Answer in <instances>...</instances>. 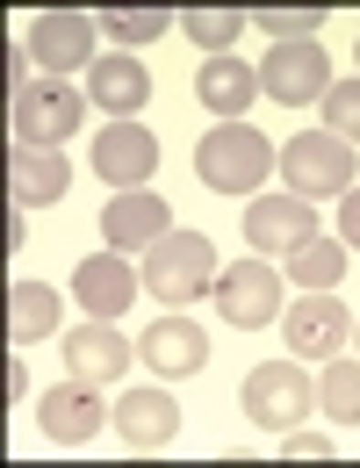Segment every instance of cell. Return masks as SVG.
Listing matches in <instances>:
<instances>
[{"label": "cell", "instance_id": "6da1fadb", "mask_svg": "<svg viewBox=\"0 0 360 468\" xmlns=\"http://www.w3.org/2000/svg\"><path fill=\"white\" fill-rule=\"evenodd\" d=\"M274 144L252 130V122H209L202 144H195V174L209 180L217 195H252L259 180H274Z\"/></svg>", "mask_w": 360, "mask_h": 468}, {"label": "cell", "instance_id": "7a4b0ae2", "mask_svg": "<svg viewBox=\"0 0 360 468\" xmlns=\"http://www.w3.org/2000/svg\"><path fill=\"white\" fill-rule=\"evenodd\" d=\"M217 245L202 231H166L152 252H144V295L152 303H166V310H180V303H195V295H217Z\"/></svg>", "mask_w": 360, "mask_h": 468}, {"label": "cell", "instance_id": "3957f363", "mask_svg": "<svg viewBox=\"0 0 360 468\" xmlns=\"http://www.w3.org/2000/svg\"><path fill=\"white\" fill-rule=\"evenodd\" d=\"M79 116H87V94H79L72 80H51V72L22 80L15 101H7L15 144H29V152H65V137L79 130Z\"/></svg>", "mask_w": 360, "mask_h": 468}, {"label": "cell", "instance_id": "277c9868", "mask_svg": "<svg viewBox=\"0 0 360 468\" xmlns=\"http://www.w3.org/2000/svg\"><path fill=\"white\" fill-rule=\"evenodd\" d=\"M274 166H281V180H289V195H302V202H332V195L354 187V144L332 137V130H296V137L281 144Z\"/></svg>", "mask_w": 360, "mask_h": 468}, {"label": "cell", "instance_id": "5b68a950", "mask_svg": "<svg viewBox=\"0 0 360 468\" xmlns=\"http://www.w3.org/2000/svg\"><path fill=\"white\" fill-rule=\"evenodd\" d=\"M317 404V382L302 375V360H259L252 375L238 382V410L267 432H289L302 425V410Z\"/></svg>", "mask_w": 360, "mask_h": 468}, {"label": "cell", "instance_id": "8992f818", "mask_svg": "<svg viewBox=\"0 0 360 468\" xmlns=\"http://www.w3.org/2000/svg\"><path fill=\"white\" fill-rule=\"evenodd\" d=\"M94 37H101V15H79V7H44L29 22V65L72 80V65H94Z\"/></svg>", "mask_w": 360, "mask_h": 468}, {"label": "cell", "instance_id": "52a82bcc", "mask_svg": "<svg viewBox=\"0 0 360 468\" xmlns=\"http://www.w3.org/2000/svg\"><path fill=\"white\" fill-rule=\"evenodd\" d=\"M332 87V58L317 37H296V44H267L259 58V94H274L281 109H302V101H324Z\"/></svg>", "mask_w": 360, "mask_h": 468}, {"label": "cell", "instance_id": "ba28073f", "mask_svg": "<svg viewBox=\"0 0 360 468\" xmlns=\"http://www.w3.org/2000/svg\"><path fill=\"white\" fill-rule=\"evenodd\" d=\"M281 289H289L281 267H267V260H238V267L217 274V310H224L238 332H259V324H274V317L289 310Z\"/></svg>", "mask_w": 360, "mask_h": 468}, {"label": "cell", "instance_id": "9c48e42d", "mask_svg": "<svg viewBox=\"0 0 360 468\" xmlns=\"http://www.w3.org/2000/svg\"><path fill=\"white\" fill-rule=\"evenodd\" d=\"M281 324H289V353H302V360H332L354 339V310L332 289H302V303L281 310Z\"/></svg>", "mask_w": 360, "mask_h": 468}, {"label": "cell", "instance_id": "30bf717a", "mask_svg": "<svg viewBox=\"0 0 360 468\" xmlns=\"http://www.w3.org/2000/svg\"><path fill=\"white\" fill-rule=\"evenodd\" d=\"M166 231H174V209H166V195H152V187H122V195H109V209H101L109 252H152Z\"/></svg>", "mask_w": 360, "mask_h": 468}, {"label": "cell", "instance_id": "8fae6325", "mask_svg": "<svg viewBox=\"0 0 360 468\" xmlns=\"http://www.w3.org/2000/svg\"><path fill=\"white\" fill-rule=\"evenodd\" d=\"M137 289H144V274H130V252H94V260L72 267V303L87 317H101V324H116L137 303Z\"/></svg>", "mask_w": 360, "mask_h": 468}, {"label": "cell", "instance_id": "7c38bea8", "mask_svg": "<svg viewBox=\"0 0 360 468\" xmlns=\"http://www.w3.org/2000/svg\"><path fill=\"white\" fill-rule=\"evenodd\" d=\"M137 360H144L152 375L180 382V375H202V360H209V339H202V324H195V317L166 310V317H152V324L137 332Z\"/></svg>", "mask_w": 360, "mask_h": 468}, {"label": "cell", "instance_id": "4fadbf2b", "mask_svg": "<svg viewBox=\"0 0 360 468\" xmlns=\"http://www.w3.org/2000/svg\"><path fill=\"white\" fill-rule=\"evenodd\" d=\"M94 174L116 180V195L122 187H144V180L159 174V137L144 122H101L94 130Z\"/></svg>", "mask_w": 360, "mask_h": 468}, {"label": "cell", "instance_id": "5bb4252c", "mask_svg": "<svg viewBox=\"0 0 360 468\" xmlns=\"http://www.w3.org/2000/svg\"><path fill=\"white\" fill-rule=\"evenodd\" d=\"M37 418H44V440H58V447H87V440L101 432V418H109V404H101V389H94V382H79V375H65L58 389H44V404H37Z\"/></svg>", "mask_w": 360, "mask_h": 468}, {"label": "cell", "instance_id": "9a60e30c", "mask_svg": "<svg viewBox=\"0 0 360 468\" xmlns=\"http://www.w3.org/2000/svg\"><path fill=\"white\" fill-rule=\"evenodd\" d=\"M302 238H317V217L302 195H252L245 202V245L252 252H296Z\"/></svg>", "mask_w": 360, "mask_h": 468}, {"label": "cell", "instance_id": "2e32d148", "mask_svg": "<svg viewBox=\"0 0 360 468\" xmlns=\"http://www.w3.org/2000/svg\"><path fill=\"white\" fill-rule=\"evenodd\" d=\"M109 418H116L122 447H137V454L174 447V432H180V404L166 397V389H122L116 404H109Z\"/></svg>", "mask_w": 360, "mask_h": 468}, {"label": "cell", "instance_id": "e0dca14e", "mask_svg": "<svg viewBox=\"0 0 360 468\" xmlns=\"http://www.w3.org/2000/svg\"><path fill=\"white\" fill-rule=\"evenodd\" d=\"M130 360H137L130 339H122L116 324H101V317L72 324V339H65V367H72L79 382H94V389H101V382H122V375H130Z\"/></svg>", "mask_w": 360, "mask_h": 468}, {"label": "cell", "instance_id": "ac0fdd59", "mask_svg": "<svg viewBox=\"0 0 360 468\" xmlns=\"http://www.w3.org/2000/svg\"><path fill=\"white\" fill-rule=\"evenodd\" d=\"M252 94H259V65L231 58V51H224V58H209V65H195V101H202L217 122H245Z\"/></svg>", "mask_w": 360, "mask_h": 468}, {"label": "cell", "instance_id": "d6986e66", "mask_svg": "<svg viewBox=\"0 0 360 468\" xmlns=\"http://www.w3.org/2000/svg\"><path fill=\"white\" fill-rule=\"evenodd\" d=\"M87 94H94L116 122H130L144 101H152V72L130 58V51H101V58L87 65Z\"/></svg>", "mask_w": 360, "mask_h": 468}, {"label": "cell", "instance_id": "ffe728a7", "mask_svg": "<svg viewBox=\"0 0 360 468\" xmlns=\"http://www.w3.org/2000/svg\"><path fill=\"white\" fill-rule=\"evenodd\" d=\"M65 152H29V144H15L7 152V202H22V209H44V202H65Z\"/></svg>", "mask_w": 360, "mask_h": 468}, {"label": "cell", "instance_id": "44dd1931", "mask_svg": "<svg viewBox=\"0 0 360 468\" xmlns=\"http://www.w3.org/2000/svg\"><path fill=\"white\" fill-rule=\"evenodd\" d=\"M58 332V289L51 282H15L7 289V339L15 346H37Z\"/></svg>", "mask_w": 360, "mask_h": 468}, {"label": "cell", "instance_id": "7402d4cb", "mask_svg": "<svg viewBox=\"0 0 360 468\" xmlns=\"http://www.w3.org/2000/svg\"><path fill=\"white\" fill-rule=\"evenodd\" d=\"M346 260H354V245H346V238H302L296 252H289V267H281V274H289V282H296V289H339V282H346Z\"/></svg>", "mask_w": 360, "mask_h": 468}, {"label": "cell", "instance_id": "603a6c76", "mask_svg": "<svg viewBox=\"0 0 360 468\" xmlns=\"http://www.w3.org/2000/svg\"><path fill=\"white\" fill-rule=\"evenodd\" d=\"M317 404H324L332 425H360V360H346V353L324 360V375H317Z\"/></svg>", "mask_w": 360, "mask_h": 468}, {"label": "cell", "instance_id": "cb8c5ba5", "mask_svg": "<svg viewBox=\"0 0 360 468\" xmlns=\"http://www.w3.org/2000/svg\"><path fill=\"white\" fill-rule=\"evenodd\" d=\"M180 29H187V44H202L209 58H224V51L245 37V7H187Z\"/></svg>", "mask_w": 360, "mask_h": 468}, {"label": "cell", "instance_id": "d4e9b609", "mask_svg": "<svg viewBox=\"0 0 360 468\" xmlns=\"http://www.w3.org/2000/svg\"><path fill=\"white\" fill-rule=\"evenodd\" d=\"M174 22H180L174 7H101V29L116 37L122 51H137V44H159Z\"/></svg>", "mask_w": 360, "mask_h": 468}, {"label": "cell", "instance_id": "484cf974", "mask_svg": "<svg viewBox=\"0 0 360 468\" xmlns=\"http://www.w3.org/2000/svg\"><path fill=\"white\" fill-rule=\"evenodd\" d=\"M245 22H259L274 44H296V37H317L324 7H245Z\"/></svg>", "mask_w": 360, "mask_h": 468}, {"label": "cell", "instance_id": "4316f807", "mask_svg": "<svg viewBox=\"0 0 360 468\" xmlns=\"http://www.w3.org/2000/svg\"><path fill=\"white\" fill-rule=\"evenodd\" d=\"M317 109H324V130H332V137L360 144V80H332Z\"/></svg>", "mask_w": 360, "mask_h": 468}, {"label": "cell", "instance_id": "83f0119b", "mask_svg": "<svg viewBox=\"0 0 360 468\" xmlns=\"http://www.w3.org/2000/svg\"><path fill=\"white\" fill-rule=\"evenodd\" d=\"M281 454H289V462H332L339 447H332L324 432H302V425H289V432H281Z\"/></svg>", "mask_w": 360, "mask_h": 468}, {"label": "cell", "instance_id": "f1b7e54d", "mask_svg": "<svg viewBox=\"0 0 360 468\" xmlns=\"http://www.w3.org/2000/svg\"><path fill=\"white\" fill-rule=\"evenodd\" d=\"M339 238H346V245H360V187H346V195H339Z\"/></svg>", "mask_w": 360, "mask_h": 468}, {"label": "cell", "instance_id": "f546056e", "mask_svg": "<svg viewBox=\"0 0 360 468\" xmlns=\"http://www.w3.org/2000/svg\"><path fill=\"white\" fill-rule=\"evenodd\" d=\"M354 58H360V37H354Z\"/></svg>", "mask_w": 360, "mask_h": 468}]
</instances>
